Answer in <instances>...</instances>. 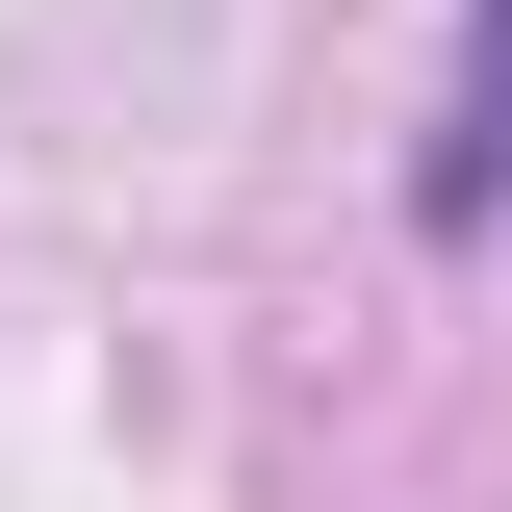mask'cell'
Instances as JSON below:
<instances>
[{"instance_id":"6da1fadb","label":"cell","mask_w":512,"mask_h":512,"mask_svg":"<svg viewBox=\"0 0 512 512\" xmlns=\"http://www.w3.org/2000/svg\"><path fill=\"white\" fill-rule=\"evenodd\" d=\"M410 231L487 256L512 231V0H461V52H436V128H410Z\"/></svg>"}]
</instances>
